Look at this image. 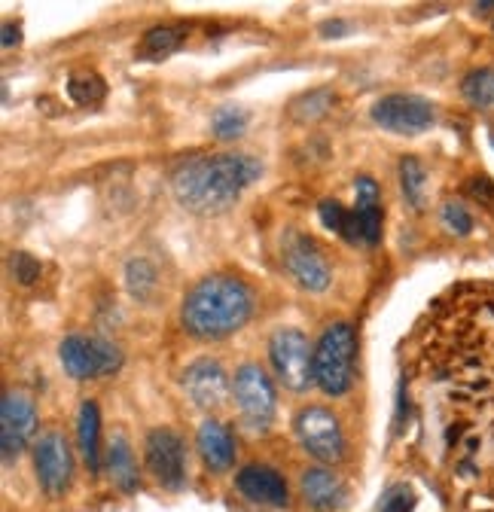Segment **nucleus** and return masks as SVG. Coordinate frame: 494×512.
<instances>
[{
	"mask_svg": "<svg viewBox=\"0 0 494 512\" xmlns=\"http://www.w3.org/2000/svg\"><path fill=\"white\" fill-rule=\"evenodd\" d=\"M10 269H13V278L22 287H31V284L40 281V260L31 253H13L10 256Z\"/></svg>",
	"mask_w": 494,
	"mask_h": 512,
	"instance_id": "nucleus-29",
	"label": "nucleus"
},
{
	"mask_svg": "<svg viewBox=\"0 0 494 512\" xmlns=\"http://www.w3.org/2000/svg\"><path fill=\"white\" fill-rule=\"evenodd\" d=\"M107 473L113 479V485L119 491L132 494L138 488V464H135V455H132V445L129 439L116 433L107 445Z\"/></svg>",
	"mask_w": 494,
	"mask_h": 512,
	"instance_id": "nucleus-18",
	"label": "nucleus"
},
{
	"mask_svg": "<svg viewBox=\"0 0 494 512\" xmlns=\"http://www.w3.org/2000/svg\"><path fill=\"white\" fill-rule=\"evenodd\" d=\"M400 186H403L406 202L415 211H421L424 208V189H427V171H424V165L415 156H406L400 162Z\"/></svg>",
	"mask_w": 494,
	"mask_h": 512,
	"instance_id": "nucleus-22",
	"label": "nucleus"
},
{
	"mask_svg": "<svg viewBox=\"0 0 494 512\" xmlns=\"http://www.w3.org/2000/svg\"><path fill=\"white\" fill-rule=\"evenodd\" d=\"M269 357L284 388L305 391L308 384H315V351L299 330H275L269 342Z\"/></svg>",
	"mask_w": 494,
	"mask_h": 512,
	"instance_id": "nucleus-6",
	"label": "nucleus"
},
{
	"mask_svg": "<svg viewBox=\"0 0 494 512\" xmlns=\"http://www.w3.org/2000/svg\"><path fill=\"white\" fill-rule=\"evenodd\" d=\"M373 119L382 128H388V132H394V135H421V132H427L430 125H434L437 113H434V104H430L427 98L397 92V95L382 98L373 107Z\"/></svg>",
	"mask_w": 494,
	"mask_h": 512,
	"instance_id": "nucleus-10",
	"label": "nucleus"
},
{
	"mask_svg": "<svg viewBox=\"0 0 494 512\" xmlns=\"http://www.w3.org/2000/svg\"><path fill=\"white\" fill-rule=\"evenodd\" d=\"M351 211L357 217L363 244H379V238H382V196H379V183L373 177L357 180V202Z\"/></svg>",
	"mask_w": 494,
	"mask_h": 512,
	"instance_id": "nucleus-16",
	"label": "nucleus"
},
{
	"mask_svg": "<svg viewBox=\"0 0 494 512\" xmlns=\"http://www.w3.org/2000/svg\"><path fill=\"white\" fill-rule=\"evenodd\" d=\"M58 357H61L65 372L77 381L104 378L122 366V351L113 342H107L101 336H80V333L61 342Z\"/></svg>",
	"mask_w": 494,
	"mask_h": 512,
	"instance_id": "nucleus-4",
	"label": "nucleus"
},
{
	"mask_svg": "<svg viewBox=\"0 0 494 512\" xmlns=\"http://www.w3.org/2000/svg\"><path fill=\"white\" fill-rule=\"evenodd\" d=\"M235 485L247 500L263 503V506H287L290 503V491H287L284 476L278 470L266 467V464L241 467L238 476H235Z\"/></svg>",
	"mask_w": 494,
	"mask_h": 512,
	"instance_id": "nucleus-14",
	"label": "nucleus"
},
{
	"mask_svg": "<svg viewBox=\"0 0 494 512\" xmlns=\"http://www.w3.org/2000/svg\"><path fill=\"white\" fill-rule=\"evenodd\" d=\"M196 445H199V455H202L208 470L226 473L232 467V461H235V442H232V433L220 421H205L199 427Z\"/></svg>",
	"mask_w": 494,
	"mask_h": 512,
	"instance_id": "nucleus-17",
	"label": "nucleus"
},
{
	"mask_svg": "<svg viewBox=\"0 0 494 512\" xmlns=\"http://www.w3.org/2000/svg\"><path fill=\"white\" fill-rule=\"evenodd\" d=\"M183 40H187V28L183 25H159L144 34L138 55L147 61H159V58H168L171 52H177L183 46Z\"/></svg>",
	"mask_w": 494,
	"mask_h": 512,
	"instance_id": "nucleus-20",
	"label": "nucleus"
},
{
	"mask_svg": "<svg viewBox=\"0 0 494 512\" xmlns=\"http://www.w3.org/2000/svg\"><path fill=\"white\" fill-rule=\"evenodd\" d=\"M318 214H321V223H324L330 232L342 235V238H345V241H351V244H363V238H360V226H357V217H354V211L342 208L339 202H321Z\"/></svg>",
	"mask_w": 494,
	"mask_h": 512,
	"instance_id": "nucleus-21",
	"label": "nucleus"
},
{
	"mask_svg": "<svg viewBox=\"0 0 494 512\" xmlns=\"http://www.w3.org/2000/svg\"><path fill=\"white\" fill-rule=\"evenodd\" d=\"M232 394H235V403H238V412H241L244 424L251 427L254 433H266L272 427V418H275V388H272L269 375L260 366L244 363L235 372Z\"/></svg>",
	"mask_w": 494,
	"mask_h": 512,
	"instance_id": "nucleus-5",
	"label": "nucleus"
},
{
	"mask_svg": "<svg viewBox=\"0 0 494 512\" xmlns=\"http://www.w3.org/2000/svg\"><path fill=\"white\" fill-rule=\"evenodd\" d=\"M284 266L293 275V281L312 293H321L330 287V263L324 250L305 235H287L284 238Z\"/></svg>",
	"mask_w": 494,
	"mask_h": 512,
	"instance_id": "nucleus-12",
	"label": "nucleus"
},
{
	"mask_svg": "<svg viewBox=\"0 0 494 512\" xmlns=\"http://www.w3.org/2000/svg\"><path fill=\"white\" fill-rule=\"evenodd\" d=\"M144 455H147V467L153 479L165 491H180L187 485V452H183V439L174 430L168 427L150 430L144 442Z\"/></svg>",
	"mask_w": 494,
	"mask_h": 512,
	"instance_id": "nucleus-9",
	"label": "nucleus"
},
{
	"mask_svg": "<svg viewBox=\"0 0 494 512\" xmlns=\"http://www.w3.org/2000/svg\"><path fill=\"white\" fill-rule=\"evenodd\" d=\"M37 430V409L31 403V397L7 391L4 403H0V452H4V461L19 458L28 442L34 439Z\"/></svg>",
	"mask_w": 494,
	"mask_h": 512,
	"instance_id": "nucleus-11",
	"label": "nucleus"
},
{
	"mask_svg": "<svg viewBox=\"0 0 494 512\" xmlns=\"http://www.w3.org/2000/svg\"><path fill=\"white\" fill-rule=\"evenodd\" d=\"M77 436H80V452H83L89 473H98L101 470V415H98L95 400H86L80 406Z\"/></svg>",
	"mask_w": 494,
	"mask_h": 512,
	"instance_id": "nucleus-19",
	"label": "nucleus"
},
{
	"mask_svg": "<svg viewBox=\"0 0 494 512\" xmlns=\"http://www.w3.org/2000/svg\"><path fill=\"white\" fill-rule=\"evenodd\" d=\"M412 509H415V491L409 485H391L376 506V512H412Z\"/></svg>",
	"mask_w": 494,
	"mask_h": 512,
	"instance_id": "nucleus-27",
	"label": "nucleus"
},
{
	"mask_svg": "<svg viewBox=\"0 0 494 512\" xmlns=\"http://www.w3.org/2000/svg\"><path fill=\"white\" fill-rule=\"evenodd\" d=\"M68 95H71L74 104H80V107H95V104L104 101L107 86H104V80H101L98 74L80 71V74H71V80H68Z\"/></svg>",
	"mask_w": 494,
	"mask_h": 512,
	"instance_id": "nucleus-23",
	"label": "nucleus"
},
{
	"mask_svg": "<svg viewBox=\"0 0 494 512\" xmlns=\"http://www.w3.org/2000/svg\"><path fill=\"white\" fill-rule=\"evenodd\" d=\"M296 436L305 445V452L321 464H339L345 458V436L339 418L327 409H302L296 415Z\"/></svg>",
	"mask_w": 494,
	"mask_h": 512,
	"instance_id": "nucleus-7",
	"label": "nucleus"
},
{
	"mask_svg": "<svg viewBox=\"0 0 494 512\" xmlns=\"http://www.w3.org/2000/svg\"><path fill=\"white\" fill-rule=\"evenodd\" d=\"M342 31H348V25H342V22H324L321 25V34H342Z\"/></svg>",
	"mask_w": 494,
	"mask_h": 512,
	"instance_id": "nucleus-33",
	"label": "nucleus"
},
{
	"mask_svg": "<svg viewBox=\"0 0 494 512\" xmlns=\"http://www.w3.org/2000/svg\"><path fill=\"white\" fill-rule=\"evenodd\" d=\"M443 223L452 232H458V235H470L473 232V217H470V211L461 202H446L443 205Z\"/></svg>",
	"mask_w": 494,
	"mask_h": 512,
	"instance_id": "nucleus-30",
	"label": "nucleus"
},
{
	"mask_svg": "<svg viewBox=\"0 0 494 512\" xmlns=\"http://www.w3.org/2000/svg\"><path fill=\"white\" fill-rule=\"evenodd\" d=\"M19 34H22V31H19V25L7 22V25H4V49H10V46H19V40H22Z\"/></svg>",
	"mask_w": 494,
	"mask_h": 512,
	"instance_id": "nucleus-32",
	"label": "nucleus"
},
{
	"mask_svg": "<svg viewBox=\"0 0 494 512\" xmlns=\"http://www.w3.org/2000/svg\"><path fill=\"white\" fill-rule=\"evenodd\" d=\"M34 470H37V482L49 497H65L74 479V455L68 439L49 430L37 439L34 445Z\"/></svg>",
	"mask_w": 494,
	"mask_h": 512,
	"instance_id": "nucleus-8",
	"label": "nucleus"
},
{
	"mask_svg": "<svg viewBox=\"0 0 494 512\" xmlns=\"http://www.w3.org/2000/svg\"><path fill=\"white\" fill-rule=\"evenodd\" d=\"M330 101H333V95L327 89L312 92V95H305V98H299L293 104V116L296 119H318V116H324L330 110Z\"/></svg>",
	"mask_w": 494,
	"mask_h": 512,
	"instance_id": "nucleus-28",
	"label": "nucleus"
},
{
	"mask_svg": "<svg viewBox=\"0 0 494 512\" xmlns=\"http://www.w3.org/2000/svg\"><path fill=\"white\" fill-rule=\"evenodd\" d=\"M263 174V165L254 156L241 153H217L183 162L174 177L171 189L174 199L193 214H223L229 211L241 192Z\"/></svg>",
	"mask_w": 494,
	"mask_h": 512,
	"instance_id": "nucleus-1",
	"label": "nucleus"
},
{
	"mask_svg": "<svg viewBox=\"0 0 494 512\" xmlns=\"http://www.w3.org/2000/svg\"><path fill=\"white\" fill-rule=\"evenodd\" d=\"M126 281H129L132 296H138V299H147L156 290V272L147 260H132L126 269Z\"/></svg>",
	"mask_w": 494,
	"mask_h": 512,
	"instance_id": "nucleus-26",
	"label": "nucleus"
},
{
	"mask_svg": "<svg viewBox=\"0 0 494 512\" xmlns=\"http://www.w3.org/2000/svg\"><path fill=\"white\" fill-rule=\"evenodd\" d=\"M354 351L357 339L351 324H333L324 330V336L315 345V384L324 394H348L354 381Z\"/></svg>",
	"mask_w": 494,
	"mask_h": 512,
	"instance_id": "nucleus-3",
	"label": "nucleus"
},
{
	"mask_svg": "<svg viewBox=\"0 0 494 512\" xmlns=\"http://www.w3.org/2000/svg\"><path fill=\"white\" fill-rule=\"evenodd\" d=\"M183 388L202 409H217L229 397V378L217 360H196L183 372Z\"/></svg>",
	"mask_w": 494,
	"mask_h": 512,
	"instance_id": "nucleus-13",
	"label": "nucleus"
},
{
	"mask_svg": "<svg viewBox=\"0 0 494 512\" xmlns=\"http://www.w3.org/2000/svg\"><path fill=\"white\" fill-rule=\"evenodd\" d=\"M299 488H302V497L308 500V506H315V509H321V512H339V509H345V503H348V488H345V482H342L333 470H327V467L305 470Z\"/></svg>",
	"mask_w": 494,
	"mask_h": 512,
	"instance_id": "nucleus-15",
	"label": "nucleus"
},
{
	"mask_svg": "<svg viewBox=\"0 0 494 512\" xmlns=\"http://www.w3.org/2000/svg\"><path fill=\"white\" fill-rule=\"evenodd\" d=\"M461 95L473 107H494V68H476L464 77Z\"/></svg>",
	"mask_w": 494,
	"mask_h": 512,
	"instance_id": "nucleus-24",
	"label": "nucleus"
},
{
	"mask_svg": "<svg viewBox=\"0 0 494 512\" xmlns=\"http://www.w3.org/2000/svg\"><path fill=\"white\" fill-rule=\"evenodd\" d=\"M254 308V296L241 281L229 275H211L199 281L180 308V324L193 339L217 342L232 336L247 324Z\"/></svg>",
	"mask_w": 494,
	"mask_h": 512,
	"instance_id": "nucleus-2",
	"label": "nucleus"
},
{
	"mask_svg": "<svg viewBox=\"0 0 494 512\" xmlns=\"http://www.w3.org/2000/svg\"><path fill=\"white\" fill-rule=\"evenodd\" d=\"M211 125H214V135L220 141H235L244 132V128H247V113L238 110V107H220L214 113Z\"/></svg>",
	"mask_w": 494,
	"mask_h": 512,
	"instance_id": "nucleus-25",
	"label": "nucleus"
},
{
	"mask_svg": "<svg viewBox=\"0 0 494 512\" xmlns=\"http://www.w3.org/2000/svg\"><path fill=\"white\" fill-rule=\"evenodd\" d=\"M491 144H494V138H491Z\"/></svg>",
	"mask_w": 494,
	"mask_h": 512,
	"instance_id": "nucleus-34",
	"label": "nucleus"
},
{
	"mask_svg": "<svg viewBox=\"0 0 494 512\" xmlns=\"http://www.w3.org/2000/svg\"><path fill=\"white\" fill-rule=\"evenodd\" d=\"M467 192H470V196H473L479 205H488V208H494V183H491L488 177H476V180H470Z\"/></svg>",
	"mask_w": 494,
	"mask_h": 512,
	"instance_id": "nucleus-31",
	"label": "nucleus"
}]
</instances>
